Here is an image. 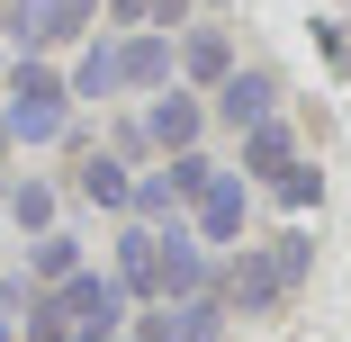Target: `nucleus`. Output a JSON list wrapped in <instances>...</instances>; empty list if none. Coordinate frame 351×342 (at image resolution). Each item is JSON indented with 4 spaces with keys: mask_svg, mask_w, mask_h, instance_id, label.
Here are the masks:
<instances>
[{
    "mask_svg": "<svg viewBox=\"0 0 351 342\" xmlns=\"http://www.w3.org/2000/svg\"><path fill=\"white\" fill-rule=\"evenodd\" d=\"M306 261H315V243H306V234H270V243H252V252L234 261V289H226V306H234V315H270L279 297H289V289L306 280Z\"/></svg>",
    "mask_w": 351,
    "mask_h": 342,
    "instance_id": "obj_1",
    "label": "nucleus"
},
{
    "mask_svg": "<svg viewBox=\"0 0 351 342\" xmlns=\"http://www.w3.org/2000/svg\"><path fill=\"white\" fill-rule=\"evenodd\" d=\"M63 99H73V90H63L45 63H19V73H10V108H0L10 145H54V135H63Z\"/></svg>",
    "mask_w": 351,
    "mask_h": 342,
    "instance_id": "obj_2",
    "label": "nucleus"
},
{
    "mask_svg": "<svg viewBox=\"0 0 351 342\" xmlns=\"http://www.w3.org/2000/svg\"><path fill=\"white\" fill-rule=\"evenodd\" d=\"M243 217H252V180H243V171H217V180L189 198L198 243H243Z\"/></svg>",
    "mask_w": 351,
    "mask_h": 342,
    "instance_id": "obj_3",
    "label": "nucleus"
},
{
    "mask_svg": "<svg viewBox=\"0 0 351 342\" xmlns=\"http://www.w3.org/2000/svg\"><path fill=\"white\" fill-rule=\"evenodd\" d=\"M135 342H226V297H162V315L135 333Z\"/></svg>",
    "mask_w": 351,
    "mask_h": 342,
    "instance_id": "obj_4",
    "label": "nucleus"
},
{
    "mask_svg": "<svg viewBox=\"0 0 351 342\" xmlns=\"http://www.w3.org/2000/svg\"><path fill=\"white\" fill-rule=\"evenodd\" d=\"M99 19V0H19V36L27 45H73Z\"/></svg>",
    "mask_w": 351,
    "mask_h": 342,
    "instance_id": "obj_5",
    "label": "nucleus"
},
{
    "mask_svg": "<svg viewBox=\"0 0 351 342\" xmlns=\"http://www.w3.org/2000/svg\"><path fill=\"white\" fill-rule=\"evenodd\" d=\"M270 108H279V73H261V63H252V73H226V82H217V117H226L234 135H243V126H261Z\"/></svg>",
    "mask_w": 351,
    "mask_h": 342,
    "instance_id": "obj_6",
    "label": "nucleus"
},
{
    "mask_svg": "<svg viewBox=\"0 0 351 342\" xmlns=\"http://www.w3.org/2000/svg\"><path fill=\"white\" fill-rule=\"evenodd\" d=\"M117 82H126V90H162V82H171V36L135 27V36L117 45Z\"/></svg>",
    "mask_w": 351,
    "mask_h": 342,
    "instance_id": "obj_7",
    "label": "nucleus"
},
{
    "mask_svg": "<svg viewBox=\"0 0 351 342\" xmlns=\"http://www.w3.org/2000/svg\"><path fill=\"white\" fill-rule=\"evenodd\" d=\"M154 261H162V234L154 225H126L117 234V289L126 297H154Z\"/></svg>",
    "mask_w": 351,
    "mask_h": 342,
    "instance_id": "obj_8",
    "label": "nucleus"
},
{
    "mask_svg": "<svg viewBox=\"0 0 351 342\" xmlns=\"http://www.w3.org/2000/svg\"><path fill=\"white\" fill-rule=\"evenodd\" d=\"M145 135H154L162 154H189V145H198V99H189V90H162L154 117H145Z\"/></svg>",
    "mask_w": 351,
    "mask_h": 342,
    "instance_id": "obj_9",
    "label": "nucleus"
},
{
    "mask_svg": "<svg viewBox=\"0 0 351 342\" xmlns=\"http://www.w3.org/2000/svg\"><path fill=\"white\" fill-rule=\"evenodd\" d=\"M289 154H298V135L279 126V117H261V126H243V171H261V180H279V171H289Z\"/></svg>",
    "mask_w": 351,
    "mask_h": 342,
    "instance_id": "obj_10",
    "label": "nucleus"
},
{
    "mask_svg": "<svg viewBox=\"0 0 351 342\" xmlns=\"http://www.w3.org/2000/svg\"><path fill=\"white\" fill-rule=\"evenodd\" d=\"M73 189H82V198H99L108 217H126V208H135V180H126L108 154H82V180H73Z\"/></svg>",
    "mask_w": 351,
    "mask_h": 342,
    "instance_id": "obj_11",
    "label": "nucleus"
},
{
    "mask_svg": "<svg viewBox=\"0 0 351 342\" xmlns=\"http://www.w3.org/2000/svg\"><path fill=\"white\" fill-rule=\"evenodd\" d=\"M73 270H82V243H73V234H36V243H27V280H36V289H63Z\"/></svg>",
    "mask_w": 351,
    "mask_h": 342,
    "instance_id": "obj_12",
    "label": "nucleus"
},
{
    "mask_svg": "<svg viewBox=\"0 0 351 342\" xmlns=\"http://www.w3.org/2000/svg\"><path fill=\"white\" fill-rule=\"evenodd\" d=\"M63 90H73V99H108V90H126V82H117V45H90V54L73 63V82H63Z\"/></svg>",
    "mask_w": 351,
    "mask_h": 342,
    "instance_id": "obj_13",
    "label": "nucleus"
},
{
    "mask_svg": "<svg viewBox=\"0 0 351 342\" xmlns=\"http://www.w3.org/2000/svg\"><path fill=\"white\" fill-rule=\"evenodd\" d=\"M180 63H189L198 82H226V73H234V45H226L217 27H189V45H180Z\"/></svg>",
    "mask_w": 351,
    "mask_h": 342,
    "instance_id": "obj_14",
    "label": "nucleus"
},
{
    "mask_svg": "<svg viewBox=\"0 0 351 342\" xmlns=\"http://www.w3.org/2000/svg\"><path fill=\"white\" fill-rule=\"evenodd\" d=\"M10 208H19V225H27V234H54V189H45V180H19Z\"/></svg>",
    "mask_w": 351,
    "mask_h": 342,
    "instance_id": "obj_15",
    "label": "nucleus"
},
{
    "mask_svg": "<svg viewBox=\"0 0 351 342\" xmlns=\"http://www.w3.org/2000/svg\"><path fill=\"white\" fill-rule=\"evenodd\" d=\"M108 19H117V27L135 36V27H145V19H154V0H108Z\"/></svg>",
    "mask_w": 351,
    "mask_h": 342,
    "instance_id": "obj_16",
    "label": "nucleus"
},
{
    "mask_svg": "<svg viewBox=\"0 0 351 342\" xmlns=\"http://www.w3.org/2000/svg\"><path fill=\"white\" fill-rule=\"evenodd\" d=\"M180 19H189V0H154V19H145V27H154V36H171Z\"/></svg>",
    "mask_w": 351,
    "mask_h": 342,
    "instance_id": "obj_17",
    "label": "nucleus"
},
{
    "mask_svg": "<svg viewBox=\"0 0 351 342\" xmlns=\"http://www.w3.org/2000/svg\"><path fill=\"white\" fill-rule=\"evenodd\" d=\"M0 162H10V126H0Z\"/></svg>",
    "mask_w": 351,
    "mask_h": 342,
    "instance_id": "obj_18",
    "label": "nucleus"
},
{
    "mask_svg": "<svg viewBox=\"0 0 351 342\" xmlns=\"http://www.w3.org/2000/svg\"><path fill=\"white\" fill-rule=\"evenodd\" d=\"M0 342H10V315H0Z\"/></svg>",
    "mask_w": 351,
    "mask_h": 342,
    "instance_id": "obj_19",
    "label": "nucleus"
},
{
    "mask_svg": "<svg viewBox=\"0 0 351 342\" xmlns=\"http://www.w3.org/2000/svg\"><path fill=\"white\" fill-rule=\"evenodd\" d=\"M90 342H117V333H90Z\"/></svg>",
    "mask_w": 351,
    "mask_h": 342,
    "instance_id": "obj_20",
    "label": "nucleus"
}]
</instances>
